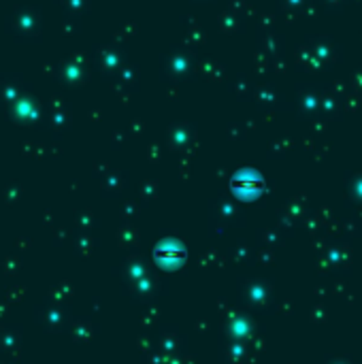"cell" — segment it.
I'll list each match as a JSON object with an SVG mask.
<instances>
[{
  "label": "cell",
  "mask_w": 362,
  "mask_h": 364,
  "mask_svg": "<svg viewBox=\"0 0 362 364\" xmlns=\"http://www.w3.org/2000/svg\"><path fill=\"white\" fill-rule=\"evenodd\" d=\"M260 188H262V183H260V179H256V177H252V179H247V177H241V192H252V194H258L260 192Z\"/></svg>",
  "instance_id": "1"
}]
</instances>
